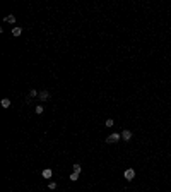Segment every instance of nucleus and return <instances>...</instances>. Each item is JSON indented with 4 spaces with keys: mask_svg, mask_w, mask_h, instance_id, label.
<instances>
[{
    "mask_svg": "<svg viewBox=\"0 0 171 192\" xmlns=\"http://www.w3.org/2000/svg\"><path fill=\"white\" fill-rule=\"evenodd\" d=\"M120 137H121V135H120V134H116V132H115V134H110V135L106 137V142H108V144H111V142H116V141H120Z\"/></svg>",
    "mask_w": 171,
    "mask_h": 192,
    "instance_id": "nucleus-1",
    "label": "nucleus"
},
{
    "mask_svg": "<svg viewBox=\"0 0 171 192\" xmlns=\"http://www.w3.org/2000/svg\"><path fill=\"white\" fill-rule=\"evenodd\" d=\"M123 177L127 178V180H134V177H135V171H134V168H128V170H125Z\"/></svg>",
    "mask_w": 171,
    "mask_h": 192,
    "instance_id": "nucleus-2",
    "label": "nucleus"
},
{
    "mask_svg": "<svg viewBox=\"0 0 171 192\" xmlns=\"http://www.w3.org/2000/svg\"><path fill=\"white\" fill-rule=\"evenodd\" d=\"M121 139H123V141H130V139H132V132H130V130H123V132H121Z\"/></svg>",
    "mask_w": 171,
    "mask_h": 192,
    "instance_id": "nucleus-3",
    "label": "nucleus"
},
{
    "mask_svg": "<svg viewBox=\"0 0 171 192\" xmlns=\"http://www.w3.org/2000/svg\"><path fill=\"white\" fill-rule=\"evenodd\" d=\"M48 98H50V93H48V91H41V93H39V100H41V101H46Z\"/></svg>",
    "mask_w": 171,
    "mask_h": 192,
    "instance_id": "nucleus-4",
    "label": "nucleus"
},
{
    "mask_svg": "<svg viewBox=\"0 0 171 192\" xmlns=\"http://www.w3.org/2000/svg\"><path fill=\"white\" fill-rule=\"evenodd\" d=\"M43 177H45V178H50L51 177V170H50V168H45V170H43Z\"/></svg>",
    "mask_w": 171,
    "mask_h": 192,
    "instance_id": "nucleus-5",
    "label": "nucleus"
},
{
    "mask_svg": "<svg viewBox=\"0 0 171 192\" xmlns=\"http://www.w3.org/2000/svg\"><path fill=\"white\" fill-rule=\"evenodd\" d=\"M2 107L9 108V107H10V100H9V98H4V100H2Z\"/></svg>",
    "mask_w": 171,
    "mask_h": 192,
    "instance_id": "nucleus-6",
    "label": "nucleus"
},
{
    "mask_svg": "<svg viewBox=\"0 0 171 192\" xmlns=\"http://www.w3.org/2000/svg\"><path fill=\"white\" fill-rule=\"evenodd\" d=\"M5 22H10V24H12V22H15V15H7V17H5Z\"/></svg>",
    "mask_w": 171,
    "mask_h": 192,
    "instance_id": "nucleus-7",
    "label": "nucleus"
},
{
    "mask_svg": "<svg viewBox=\"0 0 171 192\" xmlns=\"http://www.w3.org/2000/svg\"><path fill=\"white\" fill-rule=\"evenodd\" d=\"M21 33H22L21 28H14V29H12V34H14V36H21Z\"/></svg>",
    "mask_w": 171,
    "mask_h": 192,
    "instance_id": "nucleus-8",
    "label": "nucleus"
},
{
    "mask_svg": "<svg viewBox=\"0 0 171 192\" xmlns=\"http://www.w3.org/2000/svg\"><path fill=\"white\" fill-rule=\"evenodd\" d=\"M69 178H70L72 182H75V180H77V178H79V171H74V173H72V175H70V177H69Z\"/></svg>",
    "mask_w": 171,
    "mask_h": 192,
    "instance_id": "nucleus-9",
    "label": "nucleus"
},
{
    "mask_svg": "<svg viewBox=\"0 0 171 192\" xmlns=\"http://www.w3.org/2000/svg\"><path fill=\"white\" fill-rule=\"evenodd\" d=\"M48 189H50V190H55V189H57V184H55V182H50V184H48Z\"/></svg>",
    "mask_w": 171,
    "mask_h": 192,
    "instance_id": "nucleus-10",
    "label": "nucleus"
},
{
    "mask_svg": "<svg viewBox=\"0 0 171 192\" xmlns=\"http://www.w3.org/2000/svg\"><path fill=\"white\" fill-rule=\"evenodd\" d=\"M113 124H115L113 118H108V120H106V127H113Z\"/></svg>",
    "mask_w": 171,
    "mask_h": 192,
    "instance_id": "nucleus-11",
    "label": "nucleus"
},
{
    "mask_svg": "<svg viewBox=\"0 0 171 192\" xmlns=\"http://www.w3.org/2000/svg\"><path fill=\"white\" fill-rule=\"evenodd\" d=\"M80 170H82V168H80V165H79V163L74 165V171H79V173H80Z\"/></svg>",
    "mask_w": 171,
    "mask_h": 192,
    "instance_id": "nucleus-12",
    "label": "nucleus"
},
{
    "mask_svg": "<svg viewBox=\"0 0 171 192\" xmlns=\"http://www.w3.org/2000/svg\"><path fill=\"white\" fill-rule=\"evenodd\" d=\"M36 113L39 115V113H43V107H39V105H38V107H36V110H34Z\"/></svg>",
    "mask_w": 171,
    "mask_h": 192,
    "instance_id": "nucleus-13",
    "label": "nucleus"
}]
</instances>
